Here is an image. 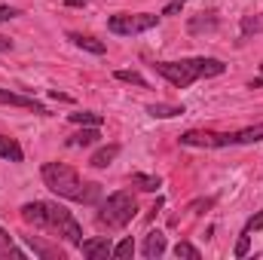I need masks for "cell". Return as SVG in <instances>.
Here are the masks:
<instances>
[{
	"mask_svg": "<svg viewBox=\"0 0 263 260\" xmlns=\"http://www.w3.org/2000/svg\"><path fill=\"white\" fill-rule=\"evenodd\" d=\"M251 86H263V65H260V77H257V80H254Z\"/></svg>",
	"mask_w": 263,
	"mask_h": 260,
	"instance_id": "cell-31",
	"label": "cell"
},
{
	"mask_svg": "<svg viewBox=\"0 0 263 260\" xmlns=\"http://www.w3.org/2000/svg\"><path fill=\"white\" fill-rule=\"evenodd\" d=\"M67 120L77 123V126H98V129H101V123H104L101 114H89V110H86V114H70Z\"/></svg>",
	"mask_w": 263,
	"mask_h": 260,
	"instance_id": "cell-18",
	"label": "cell"
},
{
	"mask_svg": "<svg viewBox=\"0 0 263 260\" xmlns=\"http://www.w3.org/2000/svg\"><path fill=\"white\" fill-rule=\"evenodd\" d=\"M156 73L159 77H165L172 86H178V89H187V86H193L196 80L202 77H217V73H223L227 65L223 62H217V59H181V62H156Z\"/></svg>",
	"mask_w": 263,
	"mask_h": 260,
	"instance_id": "cell-3",
	"label": "cell"
},
{
	"mask_svg": "<svg viewBox=\"0 0 263 260\" xmlns=\"http://www.w3.org/2000/svg\"><path fill=\"white\" fill-rule=\"evenodd\" d=\"M40 175H43V184H46L52 193H59L62 199L83 202V205H92V202L101 199V187H98V184H83L80 175H77L70 165H65V162H46Z\"/></svg>",
	"mask_w": 263,
	"mask_h": 260,
	"instance_id": "cell-2",
	"label": "cell"
},
{
	"mask_svg": "<svg viewBox=\"0 0 263 260\" xmlns=\"http://www.w3.org/2000/svg\"><path fill=\"white\" fill-rule=\"evenodd\" d=\"M25 239H28V245H31V248H34V251H37V254H40V257H62V254H59V251H52V248H46V245H43V242H37V239H34V236H25Z\"/></svg>",
	"mask_w": 263,
	"mask_h": 260,
	"instance_id": "cell-21",
	"label": "cell"
},
{
	"mask_svg": "<svg viewBox=\"0 0 263 260\" xmlns=\"http://www.w3.org/2000/svg\"><path fill=\"white\" fill-rule=\"evenodd\" d=\"M156 22H159V15H153V12H117L107 18V28L120 37H135V34L156 28Z\"/></svg>",
	"mask_w": 263,
	"mask_h": 260,
	"instance_id": "cell-5",
	"label": "cell"
},
{
	"mask_svg": "<svg viewBox=\"0 0 263 260\" xmlns=\"http://www.w3.org/2000/svg\"><path fill=\"white\" fill-rule=\"evenodd\" d=\"M0 104H9V107H28V110H37V114H49L43 104H37L34 98H28V95H18V92H9V89H0Z\"/></svg>",
	"mask_w": 263,
	"mask_h": 260,
	"instance_id": "cell-8",
	"label": "cell"
},
{
	"mask_svg": "<svg viewBox=\"0 0 263 260\" xmlns=\"http://www.w3.org/2000/svg\"><path fill=\"white\" fill-rule=\"evenodd\" d=\"M132 254H135V242H132V239H123V242L114 248V257L117 260H126V257H132Z\"/></svg>",
	"mask_w": 263,
	"mask_h": 260,
	"instance_id": "cell-22",
	"label": "cell"
},
{
	"mask_svg": "<svg viewBox=\"0 0 263 260\" xmlns=\"http://www.w3.org/2000/svg\"><path fill=\"white\" fill-rule=\"evenodd\" d=\"M217 28V15L214 12H199L190 22V34H202V31H214Z\"/></svg>",
	"mask_w": 263,
	"mask_h": 260,
	"instance_id": "cell-13",
	"label": "cell"
},
{
	"mask_svg": "<svg viewBox=\"0 0 263 260\" xmlns=\"http://www.w3.org/2000/svg\"><path fill=\"white\" fill-rule=\"evenodd\" d=\"M9 49H12V40H9V37H0V55L9 52Z\"/></svg>",
	"mask_w": 263,
	"mask_h": 260,
	"instance_id": "cell-30",
	"label": "cell"
},
{
	"mask_svg": "<svg viewBox=\"0 0 263 260\" xmlns=\"http://www.w3.org/2000/svg\"><path fill=\"white\" fill-rule=\"evenodd\" d=\"M135 211H138V205H135V196L129 190L110 193L98 208V224L107 227V230H123L135 220Z\"/></svg>",
	"mask_w": 263,
	"mask_h": 260,
	"instance_id": "cell-4",
	"label": "cell"
},
{
	"mask_svg": "<svg viewBox=\"0 0 263 260\" xmlns=\"http://www.w3.org/2000/svg\"><path fill=\"white\" fill-rule=\"evenodd\" d=\"M242 31H245V34H251V31H263V18H245Z\"/></svg>",
	"mask_w": 263,
	"mask_h": 260,
	"instance_id": "cell-25",
	"label": "cell"
},
{
	"mask_svg": "<svg viewBox=\"0 0 263 260\" xmlns=\"http://www.w3.org/2000/svg\"><path fill=\"white\" fill-rule=\"evenodd\" d=\"M181 144L187 147H230V132H202V129H190L181 135Z\"/></svg>",
	"mask_w": 263,
	"mask_h": 260,
	"instance_id": "cell-6",
	"label": "cell"
},
{
	"mask_svg": "<svg viewBox=\"0 0 263 260\" xmlns=\"http://www.w3.org/2000/svg\"><path fill=\"white\" fill-rule=\"evenodd\" d=\"M147 114H150V117H156V120H172V117H181V114H184V107H178V104H150V107H147Z\"/></svg>",
	"mask_w": 263,
	"mask_h": 260,
	"instance_id": "cell-15",
	"label": "cell"
},
{
	"mask_svg": "<svg viewBox=\"0 0 263 260\" xmlns=\"http://www.w3.org/2000/svg\"><path fill=\"white\" fill-rule=\"evenodd\" d=\"M9 18H15V9H12V6H3V3H0V22H9Z\"/></svg>",
	"mask_w": 263,
	"mask_h": 260,
	"instance_id": "cell-27",
	"label": "cell"
},
{
	"mask_svg": "<svg viewBox=\"0 0 263 260\" xmlns=\"http://www.w3.org/2000/svg\"><path fill=\"white\" fill-rule=\"evenodd\" d=\"M117 156H120V144H107V147H101V150H95V153H92L89 165H92V169H107Z\"/></svg>",
	"mask_w": 263,
	"mask_h": 260,
	"instance_id": "cell-10",
	"label": "cell"
},
{
	"mask_svg": "<svg viewBox=\"0 0 263 260\" xmlns=\"http://www.w3.org/2000/svg\"><path fill=\"white\" fill-rule=\"evenodd\" d=\"M248 242H251V233H245V230H242L239 245H236V257H245V254H248Z\"/></svg>",
	"mask_w": 263,
	"mask_h": 260,
	"instance_id": "cell-23",
	"label": "cell"
},
{
	"mask_svg": "<svg viewBox=\"0 0 263 260\" xmlns=\"http://www.w3.org/2000/svg\"><path fill=\"white\" fill-rule=\"evenodd\" d=\"M120 83H132V86H141V89H147V80L141 77V73H135V70H117L114 73Z\"/></svg>",
	"mask_w": 263,
	"mask_h": 260,
	"instance_id": "cell-19",
	"label": "cell"
},
{
	"mask_svg": "<svg viewBox=\"0 0 263 260\" xmlns=\"http://www.w3.org/2000/svg\"><path fill=\"white\" fill-rule=\"evenodd\" d=\"M257 141H263V123L242 132H230V147H236V144H257Z\"/></svg>",
	"mask_w": 263,
	"mask_h": 260,
	"instance_id": "cell-11",
	"label": "cell"
},
{
	"mask_svg": "<svg viewBox=\"0 0 263 260\" xmlns=\"http://www.w3.org/2000/svg\"><path fill=\"white\" fill-rule=\"evenodd\" d=\"M165 248H168V242H165V236L159 233V230H153V233H147L144 236V245H141V254L147 260H156L165 254Z\"/></svg>",
	"mask_w": 263,
	"mask_h": 260,
	"instance_id": "cell-9",
	"label": "cell"
},
{
	"mask_svg": "<svg viewBox=\"0 0 263 260\" xmlns=\"http://www.w3.org/2000/svg\"><path fill=\"white\" fill-rule=\"evenodd\" d=\"M184 3H187V0H168V6H165L162 15H178V12L184 9Z\"/></svg>",
	"mask_w": 263,
	"mask_h": 260,
	"instance_id": "cell-26",
	"label": "cell"
},
{
	"mask_svg": "<svg viewBox=\"0 0 263 260\" xmlns=\"http://www.w3.org/2000/svg\"><path fill=\"white\" fill-rule=\"evenodd\" d=\"M98 138H101V135H98V126H89V129L77 132V135H73L67 144H70V147H89V144H95Z\"/></svg>",
	"mask_w": 263,
	"mask_h": 260,
	"instance_id": "cell-16",
	"label": "cell"
},
{
	"mask_svg": "<svg viewBox=\"0 0 263 260\" xmlns=\"http://www.w3.org/2000/svg\"><path fill=\"white\" fill-rule=\"evenodd\" d=\"M22 220L25 224H34L37 230H46L52 236H62L70 245H80L83 242L80 224L73 220V214L67 211L65 205H59V202H40V199L37 202H28V205H22Z\"/></svg>",
	"mask_w": 263,
	"mask_h": 260,
	"instance_id": "cell-1",
	"label": "cell"
},
{
	"mask_svg": "<svg viewBox=\"0 0 263 260\" xmlns=\"http://www.w3.org/2000/svg\"><path fill=\"white\" fill-rule=\"evenodd\" d=\"M175 257H187V260H199L202 254H199L196 245H190V242H178L175 245Z\"/></svg>",
	"mask_w": 263,
	"mask_h": 260,
	"instance_id": "cell-20",
	"label": "cell"
},
{
	"mask_svg": "<svg viewBox=\"0 0 263 260\" xmlns=\"http://www.w3.org/2000/svg\"><path fill=\"white\" fill-rule=\"evenodd\" d=\"M132 184L141 187V190H147V193H153V190L162 187V178H156V175H132Z\"/></svg>",
	"mask_w": 263,
	"mask_h": 260,
	"instance_id": "cell-17",
	"label": "cell"
},
{
	"mask_svg": "<svg viewBox=\"0 0 263 260\" xmlns=\"http://www.w3.org/2000/svg\"><path fill=\"white\" fill-rule=\"evenodd\" d=\"M80 251L89 260H107L114 254V245H110V236H95V239L80 242Z\"/></svg>",
	"mask_w": 263,
	"mask_h": 260,
	"instance_id": "cell-7",
	"label": "cell"
},
{
	"mask_svg": "<svg viewBox=\"0 0 263 260\" xmlns=\"http://www.w3.org/2000/svg\"><path fill=\"white\" fill-rule=\"evenodd\" d=\"M254 230H263V211H257V214L245 224V233H254Z\"/></svg>",
	"mask_w": 263,
	"mask_h": 260,
	"instance_id": "cell-24",
	"label": "cell"
},
{
	"mask_svg": "<svg viewBox=\"0 0 263 260\" xmlns=\"http://www.w3.org/2000/svg\"><path fill=\"white\" fill-rule=\"evenodd\" d=\"M70 40H73V46H80V49H89V52H95V55H104V43H98L95 37H83V34H67Z\"/></svg>",
	"mask_w": 263,
	"mask_h": 260,
	"instance_id": "cell-14",
	"label": "cell"
},
{
	"mask_svg": "<svg viewBox=\"0 0 263 260\" xmlns=\"http://www.w3.org/2000/svg\"><path fill=\"white\" fill-rule=\"evenodd\" d=\"M0 156H3V159H9V162H22V159H25L22 147H18L12 138H6V135H0Z\"/></svg>",
	"mask_w": 263,
	"mask_h": 260,
	"instance_id": "cell-12",
	"label": "cell"
},
{
	"mask_svg": "<svg viewBox=\"0 0 263 260\" xmlns=\"http://www.w3.org/2000/svg\"><path fill=\"white\" fill-rule=\"evenodd\" d=\"M211 205H214V199H205V202L199 199V202H193V205H190V211H196V214H199V208H211Z\"/></svg>",
	"mask_w": 263,
	"mask_h": 260,
	"instance_id": "cell-28",
	"label": "cell"
},
{
	"mask_svg": "<svg viewBox=\"0 0 263 260\" xmlns=\"http://www.w3.org/2000/svg\"><path fill=\"white\" fill-rule=\"evenodd\" d=\"M6 248H9V233H6V230H0V254H3Z\"/></svg>",
	"mask_w": 263,
	"mask_h": 260,
	"instance_id": "cell-29",
	"label": "cell"
}]
</instances>
